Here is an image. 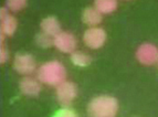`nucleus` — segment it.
I'll return each instance as SVG.
<instances>
[{"instance_id":"3","label":"nucleus","mask_w":158,"mask_h":117,"mask_svg":"<svg viewBox=\"0 0 158 117\" xmlns=\"http://www.w3.org/2000/svg\"><path fill=\"white\" fill-rule=\"evenodd\" d=\"M83 41L87 48L98 50L102 48L106 41V32L104 29L98 27H91L84 31Z\"/></svg>"},{"instance_id":"4","label":"nucleus","mask_w":158,"mask_h":117,"mask_svg":"<svg viewBox=\"0 0 158 117\" xmlns=\"http://www.w3.org/2000/svg\"><path fill=\"white\" fill-rule=\"evenodd\" d=\"M77 95V85L72 82L64 81L56 86V99L63 107H68L72 104Z\"/></svg>"},{"instance_id":"6","label":"nucleus","mask_w":158,"mask_h":117,"mask_svg":"<svg viewBox=\"0 0 158 117\" xmlns=\"http://www.w3.org/2000/svg\"><path fill=\"white\" fill-rule=\"evenodd\" d=\"M77 44V38L71 32L61 31L54 37V46L63 53H73Z\"/></svg>"},{"instance_id":"11","label":"nucleus","mask_w":158,"mask_h":117,"mask_svg":"<svg viewBox=\"0 0 158 117\" xmlns=\"http://www.w3.org/2000/svg\"><path fill=\"white\" fill-rule=\"evenodd\" d=\"M0 31H1V35H12L17 30V27H18V21L17 19L15 18L11 14H8V16L3 17V18H0Z\"/></svg>"},{"instance_id":"16","label":"nucleus","mask_w":158,"mask_h":117,"mask_svg":"<svg viewBox=\"0 0 158 117\" xmlns=\"http://www.w3.org/2000/svg\"><path fill=\"white\" fill-rule=\"evenodd\" d=\"M53 117H77V114L73 109L69 108V107H63V108L59 109Z\"/></svg>"},{"instance_id":"12","label":"nucleus","mask_w":158,"mask_h":117,"mask_svg":"<svg viewBox=\"0 0 158 117\" xmlns=\"http://www.w3.org/2000/svg\"><path fill=\"white\" fill-rule=\"evenodd\" d=\"M117 0H94V7L102 14H112L117 8Z\"/></svg>"},{"instance_id":"17","label":"nucleus","mask_w":158,"mask_h":117,"mask_svg":"<svg viewBox=\"0 0 158 117\" xmlns=\"http://www.w3.org/2000/svg\"><path fill=\"white\" fill-rule=\"evenodd\" d=\"M9 53L8 50L3 46V42H1V46H0V63H5L8 61Z\"/></svg>"},{"instance_id":"1","label":"nucleus","mask_w":158,"mask_h":117,"mask_svg":"<svg viewBox=\"0 0 158 117\" xmlns=\"http://www.w3.org/2000/svg\"><path fill=\"white\" fill-rule=\"evenodd\" d=\"M118 112V102L110 95L96 96L87 105L89 117H115Z\"/></svg>"},{"instance_id":"10","label":"nucleus","mask_w":158,"mask_h":117,"mask_svg":"<svg viewBox=\"0 0 158 117\" xmlns=\"http://www.w3.org/2000/svg\"><path fill=\"white\" fill-rule=\"evenodd\" d=\"M40 27H41V30L42 32L47 33V34L51 35V37H56V34H59L61 32V26L59 20L56 18V17H47L41 21L40 23Z\"/></svg>"},{"instance_id":"8","label":"nucleus","mask_w":158,"mask_h":117,"mask_svg":"<svg viewBox=\"0 0 158 117\" xmlns=\"http://www.w3.org/2000/svg\"><path fill=\"white\" fill-rule=\"evenodd\" d=\"M19 88L23 95L26 96H38L41 92V85L35 79L30 76L22 77L20 82H19Z\"/></svg>"},{"instance_id":"5","label":"nucleus","mask_w":158,"mask_h":117,"mask_svg":"<svg viewBox=\"0 0 158 117\" xmlns=\"http://www.w3.org/2000/svg\"><path fill=\"white\" fill-rule=\"evenodd\" d=\"M35 67H37L35 60L29 53H18L13 58V69L19 74L30 75L34 72Z\"/></svg>"},{"instance_id":"2","label":"nucleus","mask_w":158,"mask_h":117,"mask_svg":"<svg viewBox=\"0 0 158 117\" xmlns=\"http://www.w3.org/2000/svg\"><path fill=\"white\" fill-rule=\"evenodd\" d=\"M65 76V67L59 61L45 62L38 70V80L50 86L60 85L61 83L64 82Z\"/></svg>"},{"instance_id":"13","label":"nucleus","mask_w":158,"mask_h":117,"mask_svg":"<svg viewBox=\"0 0 158 117\" xmlns=\"http://www.w3.org/2000/svg\"><path fill=\"white\" fill-rule=\"evenodd\" d=\"M71 61L74 65H77L79 67H85L87 65H90L92 58L89 54L81 52V51H74L73 53H71Z\"/></svg>"},{"instance_id":"9","label":"nucleus","mask_w":158,"mask_h":117,"mask_svg":"<svg viewBox=\"0 0 158 117\" xmlns=\"http://www.w3.org/2000/svg\"><path fill=\"white\" fill-rule=\"evenodd\" d=\"M102 20V14L95 7H87L82 12V21L90 27H98Z\"/></svg>"},{"instance_id":"15","label":"nucleus","mask_w":158,"mask_h":117,"mask_svg":"<svg viewBox=\"0 0 158 117\" xmlns=\"http://www.w3.org/2000/svg\"><path fill=\"white\" fill-rule=\"evenodd\" d=\"M28 0H6L7 9H9L12 12H17L27 7Z\"/></svg>"},{"instance_id":"14","label":"nucleus","mask_w":158,"mask_h":117,"mask_svg":"<svg viewBox=\"0 0 158 117\" xmlns=\"http://www.w3.org/2000/svg\"><path fill=\"white\" fill-rule=\"evenodd\" d=\"M35 43L40 48H50L51 45H54V38L47 34L44 32H40L35 35Z\"/></svg>"},{"instance_id":"7","label":"nucleus","mask_w":158,"mask_h":117,"mask_svg":"<svg viewBox=\"0 0 158 117\" xmlns=\"http://www.w3.org/2000/svg\"><path fill=\"white\" fill-rule=\"evenodd\" d=\"M136 58L144 65H152L158 62V49L152 43H144L137 49Z\"/></svg>"}]
</instances>
